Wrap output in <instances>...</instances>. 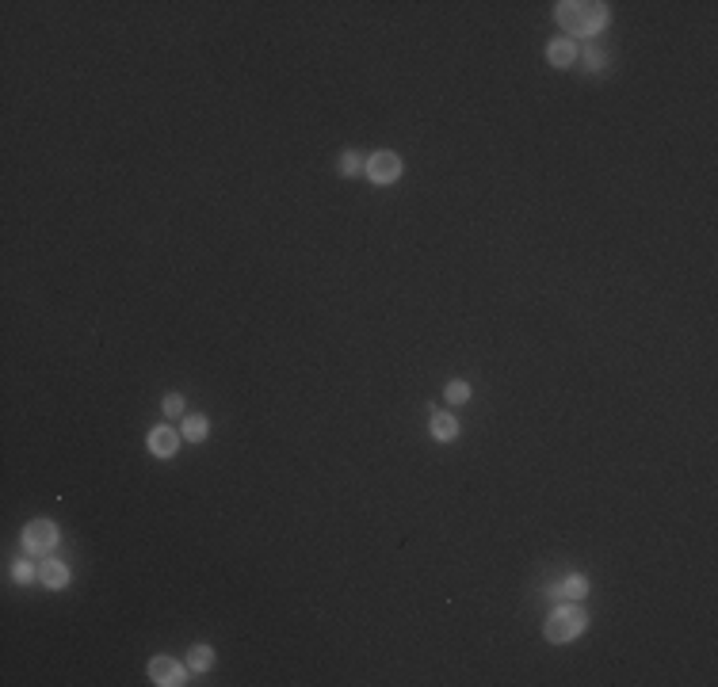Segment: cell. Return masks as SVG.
Listing matches in <instances>:
<instances>
[{"label": "cell", "mask_w": 718, "mask_h": 687, "mask_svg": "<svg viewBox=\"0 0 718 687\" xmlns=\"http://www.w3.org/2000/svg\"><path fill=\"white\" fill-rule=\"evenodd\" d=\"M340 172H344V176H356V172H359V153H344V157H340Z\"/></svg>", "instance_id": "obj_14"}, {"label": "cell", "mask_w": 718, "mask_h": 687, "mask_svg": "<svg viewBox=\"0 0 718 687\" xmlns=\"http://www.w3.org/2000/svg\"><path fill=\"white\" fill-rule=\"evenodd\" d=\"M554 592L562 596V600H581V596L589 592V581H584V577H566Z\"/></svg>", "instance_id": "obj_10"}, {"label": "cell", "mask_w": 718, "mask_h": 687, "mask_svg": "<svg viewBox=\"0 0 718 687\" xmlns=\"http://www.w3.org/2000/svg\"><path fill=\"white\" fill-rule=\"evenodd\" d=\"M558 24L569 35H596L607 27V8L604 4H589V0H562L558 4Z\"/></svg>", "instance_id": "obj_1"}, {"label": "cell", "mask_w": 718, "mask_h": 687, "mask_svg": "<svg viewBox=\"0 0 718 687\" xmlns=\"http://www.w3.org/2000/svg\"><path fill=\"white\" fill-rule=\"evenodd\" d=\"M584 623H589V615H584L581 607L566 603V607H558V611L547 618V638L550 641H569V638H577L584 630Z\"/></svg>", "instance_id": "obj_2"}, {"label": "cell", "mask_w": 718, "mask_h": 687, "mask_svg": "<svg viewBox=\"0 0 718 687\" xmlns=\"http://www.w3.org/2000/svg\"><path fill=\"white\" fill-rule=\"evenodd\" d=\"M149 680L161 683V687H180V683H184V664H176L172 657H153Z\"/></svg>", "instance_id": "obj_5"}, {"label": "cell", "mask_w": 718, "mask_h": 687, "mask_svg": "<svg viewBox=\"0 0 718 687\" xmlns=\"http://www.w3.org/2000/svg\"><path fill=\"white\" fill-rule=\"evenodd\" d=\"M12 577H16L19 584H27L31 577H35V569H31V565H27V561H19V565H16V569H12Z\"/></svg>", "instance_id": "obj_16"}, {"label": "cell", "mask_w": 718, "mask_h": 687, "mask_svg": "<svg viewBox=\"0 0 718 687\" xmlns=\"http://www.w3.org/2000/svg\"><path fill=\"white\" fill-rule=\"evenodd\" d=\"M176 443H180V436H176L172 428H157V431L149 436V447H153V454H161V458L176 451Z\"/></svg>", "instance_id": "obj_7"}, {"label": "cell", "mask_w": 718, "mask_h": 687, "mask_svg": "<svg viewBox=\"0 0 718 687\" xmlns=\"http://www.w3.org/2000/svg\"><path fill=\"white\" fill-rule=\"evenodd\" d=\"M184 439H191V443L206 439V416H187L184 420Z\"/></svg>", "instance_id": "obj_11"}, {"label": "cell", "mask_w": 718, "mask_h": 687, "mask_svg": "<svg viewBox=\"0 0 718 687\" xmlns=\"http://www.w3.org/2000/svg\"><path fill=\"white\" fill-rule=\"evenodd\" d=\"M467 397H470V386H467V382H451V386H447V401H451V405H462Z\"/></svg>", "instance_id": "obj_13"}, {"label": "cell", "mask_w": 718, "mask_h": 687, "mask_svg": "<svg viewBox=\"0 0 718 687\" xmlns=\"http://www.w3.org/2000/svg\"><path fill=\"white\" fill-rule=\"evenodd\" d=\"M584 61H589V69H592V73H600V69H604V54L596 50V46H592L589 54H584Z\"/></svg>", "instance_id": "obj_17"}, {"label": "cell", "mask_w": 718, "mask_h": 687, "mask_svg": "<svg viewBox=\"0 0 718 687\" xmlns=\"http://www.w3.org/2000/svg\"><path fill=\"white\" fill-rule=\"evenodd\" d=\"M187 664H191V668H199V672H206V668L214 664V653L206 649V646H195V649H191V657H187Z\"/></svg>", "instance_id": "obj_12"}, {"label": "cell", "mask_w": 718, "mask_h": 687, "mask_svg": "<svg viewBox=\"0 0 718 687\" xmlns=\"http://www.w3.org/2000/svg\"><path fill=\"white\" fill-rule=\"evenodd\" d=\"M547 58H550V65H558V69H566V65H573V58H577V46L573 42H550V50H547Z\"/></svg>", "instance_id": "obj_8"}, {"label": "cell", "mask_w": 718, "mask_h": 687, "mask_svg": "<svg viewBox=\"0 0 718 687\" xmlns=\"http://www.w3.org/2000/svg\"><path fill=\"white\" fill-rule=\"evenodd\" d=\"M367 176L374 184H394L397 176H402V157H397V153H374L367 161Z\"/></svg>", "instance_id": "obj_4"}, {"label": "cell", "mask_w": 718, "mask_h": 687, "mask_svg": "<svg viewBox=\"0 0 718 687\" xmlns=\"http://www.w3.org/2000/svg\"><path fill=\"white\" fill-rule=\"evenodd\" d=\"M432 436H436L439 443H451V439H455V436H459L455 416H451V413H436V416H432Z\"/></svg>", "instance_id": "obj_9"}, {"label": "cell", "mask_w": 718, "mask_h": 687, "mask_svg": "<svg viewBox=\"0 0 718 687\" xmlns=\"http://www.w3.org/2000/svg\"><path fill=\"white\" fill-rule=\"evenodd\" d=\"M24 546L35 550V553L54 550V546H58V527H54L50 519H35V523H27L24 527Z\"/></svg>", "instance_id": "obj_3"}, {"label": "cell", "mask_w": 718, "mask_h": 687, "mask_svg": "<svg viewBox=\"0 0 718 687\" xmlns=\"http://www.w3.org/2000/svg\"><path fill=\"white\" fill-rule=\"evenodd\" d=\"M39 577H42V584L46 588H65V581H69V569H65L61 561H46L39 569Z\"/></svg>", "instance_id": "obj_6"}, {"label": "cell", "mask_w": 718, "mask_h": 687, "mask_svg": "<svg viewBox=\"0 0 718 687\" xmlns=\"http://www.w3.org/2000/svg\"><path fill=\"white\" fill-rule=\"evenodd\" d=\"M164 413H169V416H180V413H184V397H180V393H169V397H164Z\"/></svg>", "instance_id": "obj_15"}]
</instances>
